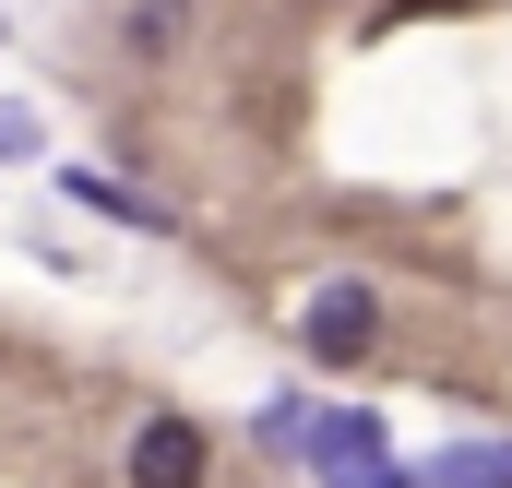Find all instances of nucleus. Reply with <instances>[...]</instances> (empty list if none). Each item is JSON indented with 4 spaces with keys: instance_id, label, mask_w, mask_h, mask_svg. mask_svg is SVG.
I'll list each match as a JSON object with an SVG mask.
<instances>
[{
    "instance_id": "obj_1",
    "label": "nucleus",
    "mask_w": 512,
    "mask_h": 488,
    "mask_svg": "<svg viewBox=\"0 0 512 488\" xmlns=\"http://www.w3.org/2000/svg\"><path fill=\"white\" fill-rule=\"evenodd\" d=\"M298 346H310V358H370V346H382V298H370V286H358V274H334V286H310V298H298Z\"/></svg>"
},
{
    "instance_id": "obj_4",
    "label": "nucleus",
    "mask_w": 512,
    "mask_h": 488,
    "mask_svg": "<svg viewBox=\"0 0 512 488\" xmlns=\"http://www.w3.org/2000/svg\"><path fill=\"white\" fill-rule=\"evenodd\" d=\"M405 488H512V441H477V453H441V465H417Z\"/></svg>"
},
{
    "instance_id": "obj_2",
    "label": "nucleus",
    "mask_w": 512,
    "mask_h": 488,
    "mask_svg": "<svg viewBox=\"0 0 512 488\" xmlns=\"http://www.w3.org/2000/svg\"><path fill=\"white\" fill-rule=\"evenodd\" d=\"M298 453H310V477H322V488H346V477H370V465H382V417H370V405L298 417Z\"/></svg>"
},
{
    "instance_id": "obj_6",
    "label": "nucleus",
    "mask_w": 512,
    "mask_h": 488,
    "mask_svg": "<svg viewBox=\"0 0 512 488\" xmlns=\"http://www.w3.org/2000/svg\"><path fill=\"white\" fill-rule=\"evenodd\" d=\"M72 191H84V203H96V215H131V227H167V215H155V203H143V191H120V179H72Z\"/></svg>"
},
{
    "instance_id": "obj_8",
    "label": "nucleus",
    "mask_w": 512,
    "mask_h": 488,
    "mask_svg": "<svg viewBox=\"0 0 512 488\" xmlns=\"http://www.w3.org/2000/svg\"><path fill=\"white\" fill-rule=\"evenodd\" d=\"M346 488H405V465H370V477H346Z\"/></svg>"
},
{
    "instance_id": "obj_5",
    "label": "nucleus",
    "mask_w": 512,
    "mask_h": 488,
    "mask_svg": "<svg viewBox=\"0 0 512 488\" xmlns=\"http://www.w3.org/2000/svg\"><path fill=\"white\" fill-rule=\"evenodd\" d=\"M179 24H191V0H131V48H143V60H167Z\"/></svg>"
},
{
    "instance_id": "obj_7",
    "label": "nucleus",
    "mask_w": 512,
    "mask_h": 488,
    "mask_svg": "<svg viewBox=\"0 0 512 488\" xmlns=\"http://www.w3.org/2000/svg\"><path fill=\"white\" fill-rule=\"evenodd\" d=\"M24 155H36V108H12V96H0V167H24Z\"/></svg>"
},
{
    "instance_id": "obj_3",
    "label": "nucleus",
    "mask_w": 512,
    "mask_h": 488,
    "mask_svg": "<svg viewBox=\"0 0 512 488\" xmlns=\"http://www.w3.org/2000/svg\"><path fill=\"white\" fill-rule=\"evenodd\" d=\"M203 465H215V453H203L191 417H143V429H131V488H203Z\"/></svg>"
}]
</instances>
